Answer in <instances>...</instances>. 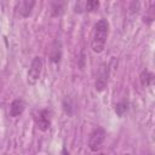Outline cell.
<instances>
[{"mask_svg":"<svg viewBox=\"0 0 155 155\" xmlns=\"http://www.w3.org/2000/svg\"><path fill=\"white\" fill-rule=\"evenodd\" d=\"M108 34H109L108 21L107 19H99L94 25V31H93L92 42H91V47H92L93 52L101 53L104 50L105 42L108 39Z\"/></svg>","mask_w":155,"mask_h":155,"instance_id":"1","label":"cell"},{"mask_svg":"<svg viewBox=\"0 0 155 155\" xmlns=\"http://www.w3.org/2000/svg\"><path fill=\"white\" fill-rule=\"evenodd\" d=\"M108 79H109V65L107 63H102L98 68L97 78H96V82H94L96 91H98V92L104 91L108 85Z\"/></svg>","mask_w":155,"mask_h":155,"instance_id":"4","label":"cell"},{"mask_svg":"<svg viewBox=\"0 0 155 155\" xmlns=\"http://www.w3.org/2000/svg\"><path fill=\"white\" fill-rule=\"evenodd\" d=\"M139 80H140V84L143 87H148L151 85L153 80H154V75L153 73H150L149 70H143L140 73V76H139Z\"/></svg>","mask_w":155,"mask_h":155,"instance_id":"10","label":"cell"},{"mask_svg":"<svg viewBox=\"0 0 155 155\" xmlns=\"http://www.w3.org/2000/svg\"><path fill=\"white\" fill-rule=\"evenodd\" d=\"M63 109L64 111L68 114V115H71L73 114V109H74V104H73V101L70 98H65L63 101Z\"/></svg>","mask_w":155,"mask_h":155,"instance_id":"12","label":"cell"},{"mask_svg":"<svg viewBox=\"0 0 155 155\" xmlns=\"http://www.w3.org/2000/svg\"><path fill=\"white\" fill-rule=\"evenodd\" d=\"M105 136H107V133L103 127H96L91 132V134L88 137V148L91 149V151L96 153V151L101 150L102 144L105 139Z\"/></svg>","mask_w":155,"mask_h":155,"instance_id":"2","label":"cell"},{"mask_svg":"<svg viewBox=\"0 0 155 155\" xmlns=\"http://www.w3.org/2000/svg\"><path fill=\"white\" fill-rule=\"evenodd\" d=\"M42 70V59L39 56H35L30 63V68L28 70V84L29 85H35L41 75Z\"/></svg>","mask_w":155,"mask_h":155,"instance_id":"3","label":"cell"},{"mask_svg":"<svg viewBox=\"0 0 155 155\" xmlns=\"http://www.w3.org/2000/svg\"><path fill=\"white\" fill-rule=\"evenodd\" d=\"M35 6V0H18L17 12L21 17L27 18L31 15V11Z\"/></svg>","mask_w":155,"mask_h":155,"instance_id":"6","label":"cell"},{"mask_svg":"<svg viewBox=\"0 0 155 155\" xmlns=\"http://www.w3.org/2000/svg\"><path fill=\"white\" fill-rule=\"evenodd\" d=\"M35 124L36 127L40 131H47L51 125V113L47 109H41L38 111L35 116Z\"/></svg>","mask_w":155,"mask_h":155,"instance_id":"5","label":"cell"},{"mask_svg":"<svg viewBox=\"0 0 155 155\" xmlns=\"http://www.w3.org/2000/svg\"><path fill=\"white\" fill-rule=\"evenodd\" d=\"M25 109V104L22 99H15L10 105V115L12 117H17L22 115V113Z\"/></svg>","mask_w":155,"mask_h":155,"instance_id":"8","label":"cell"},{"mask_svg":"<svg viewBox=\"0 0 155 155\" xmlns=\"http://www.w3.org/2000/svg\"><path fill=\"white\" fill-rule=\"evenodd\" d=\"M64 10V1L63 0H52L51 1V16L58 17L63 13Z\"/></svg>","mask_w":155,"mask_h":155,"instance_id":"9","label":"cell"},{"mask_svg":"<svg viewBox=\"0 0 155 155\" xmlns=\"http://www.w3.org/2000/svg\"><path fill=\"white\" fill-rule=\"evenodd\" d=\"M115 113L119 115V116H124V114L127 111L128 109V103L126 101H122V102H119L115 104Z\"/></svg>","mask_w":155,"mask_h":155,"instance_id":"11","label":"cell"},{"mask_svg":"<svg viewBox=\"0 0 155 155\" xmlns=\"http://www.w3.org/2000/svg\"><path fill=\"white\" fill-rule=\"evenodd\" d=\"M99 7V1L98 0H86V10L88 12H94Z\"/></svg>","mask_w":155,"mask_h":155,"instance_id":"13","label":"cell"},{"mask_svg":"<svg viewBox=\"0 0 155 155\" xmlns=\"http://www.w3.org/2000/svg\"><path fill=\"white\" fill-rule=\"evenodd\" d=\"M62 52H63V50H62V41L56 39L52 42L51 48H50V53H48L50 61L52 63H59L61 59H62Z\"/></svg>","mask_w":155,"mask_h":155,"instance_id":"7","label":"cell"}]
</instances>
